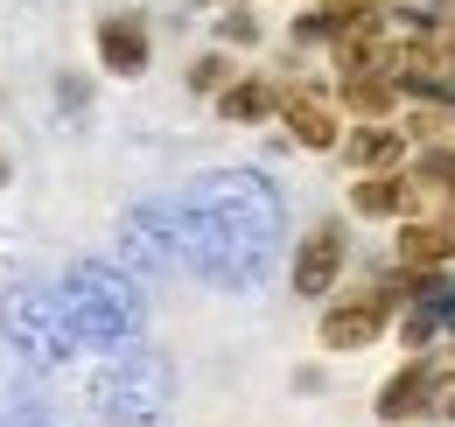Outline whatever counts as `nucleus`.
<instances>
[{
	"mask_svg": "<svg viewBox=\"0 0 455 427\" xmlns=\"http://www.w3.org/2000/svg\"><path fill=\"white\" fill-rule=\"evenodd\" d=\"M92 414L106 427H169L175 414V365L148 343L113 350L92 378Z\"/></svg>",
	"mask_w": 455,
	"mask_h": 427,
	"instance_id": "7ed1b4c3",
	"label": "nucleus"
},
{
	"mask_svg": "<svg viewBox=\"0 0 455 427\" xmlns=\"http://www.w3.org/2000/svg\"><path fill=\"white\" fill-rule=\"evenodd\" d=\"M281 119H287V133L301 141V148H315V155H330L343 133H337V112L323 106L315 92H287L281 99Z\"/></svg>",
	"mask_w": 455,
	"mask_h": 427,
	"instance_id": "9d476101",
	"label": "nucleus"
},
{
	"mask_svg": "<svg viewBox=\"0 0 455 427\" xmlns=\"http://www.w3.org/2000/svg\"><path fill=\"white\" fill-rule=\"evenodd\" d=\"M182 267L225 294H252L287 238V204L259 168H204L189 189H175Z\"/></svg>",
	"mask_w": 455,
	"mask_h": 427,
	"instance_id": "f257e3e1",
	"label": "nucleus"
},
{
	"mask_svg": "<svg viewBox=\"0 0 455 427\" xmlns=\"http://www.w3.org/2000/svg\"><path fill=\"white\" fill-rule=\"evenodd\" d=\"M7 175H14V161H7V155H0V189H7Z\"/></svg>",
	"mask_w": 455,
	"mask_h": 427,
	"instance_id": "a211bd4d",
	"label": "nucleus"
},
{
	"mask_svg": "<svg viewBox=\"0 0 455 427\" xmlns=\"http://www.w3.org/2000/svg\"><path fill=\"white\" fill-rule=\"evenodd\" d=\"M343 260H350V238H343V224H315V231L294 246V294H301V302H323V294H337Z\"/></svg>",
	"mask_w": 455,
	"mask_h": 427,
	"instance_id": "0eeeda50",
	"label": "nucleus"
},
{
	"mask_svg": "<svg viewBox=\"0 0 455 427\" xmlns=\"http://www.w3.org/2000/svg\"><path fill=\"white\" fill-rule=\"evenodd\" d=\"M427 414L455 421V372H435V399H427Z\"/></svg>",
	"mask_w": 455,
	"mask_h": 427,
	"instance_id": "f3484780",
	"label": "nucleus"
},
{
	"mask_svg": "<svg viewBox=\"0 0 455 427\" xmlns=\"http://www.w3.org/2000/svg\"><path fill=\"white\" fill-rule=\"evenodd\" d=\"M225 85H231V63H225V56H218V50H211V56H196V63H189V92H225Z\"/></svg>",
	"mask_w": 455,
	"mask_h": 427,
	"instance_id": "2eb2a0df",
	"label": "nucleus"
},
{
	"mask_svg": "<svg viewBox=\"0 0 455 427\" xmlns=\"http://www.w3.org/2000/svg\"><path fill=\"white\" fill-rule=\"evenodd\" d=\"M119 260L126 273H148V280H169L182 267V231H175V197H148L119 217Z\"/></svg>",
	"mask_w": 455,
	"mask_h": 427,
	"instance_id": "39448f33",
	"label": "nucleus"
},
{
	"mask_svg": "<svg viewBox=\"0 0 455 427\" xmlns=\"http://www.w3.org/2000/svg\"><path fill=\"white\" fill-rule=\"evenodd\" d=\"M14 427H50V421H14Z\"/></svg>",
	"mask_w": 455,
	"mask_h": 427,
	"instance_id": "6ab92c4d",
	"label": "nucleus"
},
{
	"mask_svg": "<svg viewBox=\"0 0 455 427\" xmlns=\"http://www.w3.org/2000/svg\"><path fill=\"white\" fill-rule=\"evenodd\" d=\"M0 336H7V350H14L21 365H36V372H57V365H70V350H77L70 316H63V294L43 287L36 273H21V280L0 287Z\"/></svg>",
	"mask_w": 455,
	"mask_h": 427,
	"instance_id": "20e7f679",
	"label": "nucleus"
},
{
	"mask_svg": "<svg viewBox=\"0 0 455 427\" xmlns=\"http://www.w3.org/2000/svg\"><path fill=\"white\" fill-rule=\"evenodd\" d=\"M406 204H413V182L393 175V168H371V175L350 182V211L357 217H399Z\"/></svg>",
	"mask_w": 455,
	"mask_h": 427,
	"instance_id": "9b49d317",
	"label": "nucleus"
},
{
	"mask_svg": "<svg viewBox=\"0 0 455 427\" xmlns=\"http://www.w3.org/2000/svg\"><path fill=\"white\" fill-rule=\"evenodd\" d=\"M148 56H155V36H148L140 14H99V63L113 77H140Z\"/></svg>",
	"mask_w": 455,
	"mask_h": 427,
	"instance_id": "6e6552de",
	"label": "nucleus"
},
{
	"mask_svg": "<svg viewBox=\"0 0 455 427\" xmlns=\"http://www.w3.org/2000/svg\"><path fill=\"white\" fill-rule=\"evenodd\" d=\"M218 36H225V43H259V21H252L245 7H231L225 21H218Z\"/></svg>",
	"mask_w": 455,
	"mask_h": 427,
	"instance_id": "dca6fc26",
	"label": "nucleus"
},
{
	"mask_svg": "<svg viewBox=\"0 0 455 427\" xmlns=\"http://www.w3.org/2000/svg\"><path fill=\"white\" fill-rule=\"evenodd\" d=\"M399 260H406V273H442L455 260V231L449 224H406L399 231Z\"/></svg>",
	"mask_w": 455,
	"mask_h": 427,
	"instance_id": "f8f14e48",
	"label": "nucleus"
},
{
	"mask_svg": "<svg viewBox=\"0 0 455 427\" xmlns=\"http://www.w3.org/2000/svg\"><path fill=\"white\" fill-rule=\"evenodd\" d=\"M231 7H245V0H231Z\"/></svg>",
	"mask_w": 455,
	"mask_h": 427,
	"instance_id": "aec40b11",
	"label": "nucleus"
},
{
	"mask_svg": "<svg viewBox=\"0 0 455 427\" xmlns=\"http://www.w3.org/2000/svg\"><path fill=\"white\" fill-rule=\"evenodd\" d=\"M427 399H435V365L413 358V365H399V372L386 378V392H379V421H413V414H427Z\"/></svg>",
	"mask_w": 455,
	"mask_h": 427,
	"instance_id": "1a4fd4ad",
	"label": "nucleus"
},
{
	"mask_svg": "<svg viewBox=\"0 0 455 427\" xmlns=\"http://www.w3.org/2000/svg\"><path fill=\"white\" fill-rule=\"evenodd\" d=\"M57 294H63V316H70L77 350L113 358L126 343H140V329H148V302H140L133 273L113 267V260H70L63 280H57Z\"/></svg>",
	"mask_w": 455,
	"mask_h": 427,
	"instance_id": "f03ea898",
	"label": "nucleus"
},
{
	"mask_svg": "<svg viewBox=\"0 0 455 427\" xmlns=\"http://www.w3.org/2000/svg\"><path fill=\"white\" fill-rule=\"evenodd\" d=\"M393 302L399 294H350V302H330L323 309V350H364V343H379L386 336V322H393Z\"/></svg>",
	"mask_w": 455,
	"mask_h": 427,
	"instance_id": "423d86ee",
	"label": "nucleus"
},
{
	"mask_svg": "<svg viewBox=\"0 0 455 427\" xmlns=\"http://www.w3.org/2000/svg\"><path fill=\"white\" fill-rule=\"evenodd\" d=\"M399 155H406V126H371V119H364V126L350 133V161H357L364 175L386 168V161H399Z\"/></svg>",
	"mask_w": 455,
	"mask_h": 427,
	"instance_id": "ddd939ff",
	"label": "nucleus"
},
{
	"mask_svg": "<svg viewBox=\"0 0 455 427\" xmlns=\"http://www.w3.org/2000/svg\"><path fill=\"white\" fill-rule=\"evenodd\" d=\"M274 106H281V92H267L259 77H245V85H225V92H218V112H225V119H267Z\"/></svg>",
	"mask_w": 455,
	"mask_h": 427,
	"instance_id": "4468645a",
	"label": "nucleus"
}]
</instances>
